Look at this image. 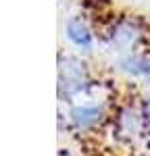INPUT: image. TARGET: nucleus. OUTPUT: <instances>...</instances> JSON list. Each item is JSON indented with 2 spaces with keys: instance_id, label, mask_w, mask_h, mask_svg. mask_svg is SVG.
Segmentation results:
<instances>
[{
  "instance_id": "f257e3e1",
  "label": "nucleus",
  "mask_w": 150,
  "mask_h": 156,
  "mask_svg": "<svg viewBox=\"0 0 150 156\" xmlns=\"http://www.w3.org/2000/svg\"><path fill=\"white\" fill-rule=\"evenodd\" d=\"M67 36H69V40L73 42L75 46H79V48H90V46H92V36H90L88 27L81 23L79 19L69 21V25H67Z\"/></svg>"
},
{
  "instance_id": "7ed1b4c3",
  "label": "nucleus",
  "mask_w": 150,
  "mask_h": 156,
  "mask_svg": "<svg viewBox=\"0 0 150 156\" xmlns=\"http://www.w3.org/2000/svg\"><path fill=\"white\" fill-rule=\"evenodd\" d=\"M123 67L127 69V71H131V73H148V62L144 58H138V56H131V58H127L123 62Z\"/></svg>"
},
{
  "instance_id": "f03ea898",
  "label": "nucleus",
  "mask_w": 150,
  "mask_h": 156,
  "mask_svg": "<svg viewBox=\"0 0 150 156\" xmlns=\"http://www.w3.org/2000/svg\"><path fill=\"white\" fill-rule=\"evenodd\" d=\"M71 117L77 125H81V127H86L90 125L92 121H96L98 117V108H90V106H81V108H75L73 112H71Z\"/></svg>"
}]
</instances>
